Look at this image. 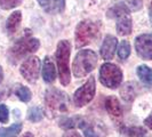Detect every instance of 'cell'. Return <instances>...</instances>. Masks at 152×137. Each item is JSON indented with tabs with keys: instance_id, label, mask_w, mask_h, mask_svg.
Returning a JSON list of instances; mask_svg holds the SVG:
<instances>
[{
	"instance_id": "1",
	"label": "cell",
	"mask_w": 152,
	"mask_h": 137,
	"mask_svg": "<svg viewBox=\"0 0 152 137\" xmlns=\"http://www.w3.org/2000/svg\"><path fill=\"white\" fill-rule=\"evenodd\" d=\"M70 53H71V44L68 40H61L57 44L55 56H56L60 81L63 86H68L71 80V71H70V65H69Z\"/></svg>"
},
{
	"instance_id": "2",
	"label": "cell",
	"mask_w": 152,
	"mask_h": 137,
	"mask_svg": "<svg viewBox=\"0 0 152 137\" xmlns=\"http://www.w3.org/2000/svg\"><path fill=\"white\" fill-rule=\"evenodd\" d=\"M109 18H115L117 25L115 29L120 36H128L133 30V23L130 17V10L127 5L125 4H117L111 7L107 13Z\"/></svg>"
},
{
	"instance_id": "3",
	"label": "cell",
	"mask_w": 152,
	"mask_h": 137,
	"mask_svg": "<svg viewBox=\"0 0 152 137\" xmlns=\"http://www.w3.org/2000/svg\"><path fill=\"white\" fill-rule=\"evenodd\" d=\"M97 64V55L91 49L80 50L72 64V72L76 78H84L89 74Z\"/></svg>"
},
{
	"instance_id": "4",
	"label": "cell",
	"mask_w": 152,
	"mask_h": 137,
	"mask_svg": "<svg viewBox=\"0 0 152 137\" xmlns=\"http://www.w3.org/2000/svg\"><path fill=\"white\" fill-rule=\"evenodd\" d=\"M39 47H40V41L38 39L30 37L22 38L16 41L8 50V58L13 64H15L18 61L23 60L24 57H26L29 54L38 50Z\"/></svg>"
},
{
	"instance_id": "5",
	"label": "cell",
	"mask_w": 152,
	"mask_h": 137,
	"mask_svg": "<svg viewBox=\"0 0 152 137\" xmlns=\"http://www.w3.org/2000/svg\"><path fill=\"white\" fill-rule=\"evenodd\" d=\"M45 103L48 111L53 114L65 113L69 110L68 95L57 88H49L46 91Z\"/></svg>"
},
{
	"instance_id": "6",
	"label": "cell",
	"mask_w": 152,
	"mask_h": 137,
	"mask_svg": "<svg viewBox=\"0 0 152 137\" xmlns=\"http://www.w3.org/2000/svg\"><path fill=\"white\" fill-rule=\"evenodd\" d=\"M99 22H93L89 20H86L80 22L76 28V46L78 48H81L84 46L88 45L94 39L99 36Z\"/></svg>"
},
{
	"instance_id": "7",
	"label": "cell",
	"mask_w": 152,
	"mask_h": 137,
	"mask_svg": "<svg viewBox=\"0 0 152 137\" xmlns=\"http://www.w3.org/2000/svg\"><path fill=\"white\" fill-rule=\"evenodd\" d=\"M99 80L105 87L114 89L122 81L121 70L112 63H104L99 68Z\"/></svg>"
},
{
	"instance_id": "8",
	"label": "cell",
	"mask_w": 152,
	"mask_h": 137,
	"mask_svg": "<svg viewBox=\"0 0 152 137\" xmlns=\"http://www.w3.org/2000/svg\"><path fill=\"white\" fill-rule=\"evenodd\" d=\"M96 91V85L94 77H91L73 95V103L77 107H83L91 103V99L95 96Z\"/></svg>"
},
{
	"instance_id": "9",
	"label": "cell",
	"mask_w": 152,
	"mask_h": 137,
	"mask_svg": "<svg viewBox=\"0 0 152 137\" xmlns=\"http://www.w3.org/2000/svg\"><path fill=\"white\" fill-rule=\"evenodd\" d=\"M79 127L84 131L85 137H107V130L103 122L95 119H83L79 122Z\"/></svg>"
},
{
	"instance_id": "10",
	"label": "cell",
	"mask_w": 152,
	"mask_h": 137,
	"mask_svg": "<svg viewBox=\"0 0 152 137\" xmlns=\"http://www.w3.org/2000/svg\"><path fill=\"white\" fill-rule=\"evenodd\" d=\"M20 71L26 81H29L31 84L36 82L38 80L39 72H40V60L36 56L26 58L21 65Z\"/></svg>"
},
{
	"instance_id": "11",
	"label": "cell",
	"mask_w": 152,
	"mask_h": 137,
	"mask_svg": "<svg viewBox=\"0 0 152 137\" xmlns=\"http://www.w3.org/2000/svg\"><path fill=\"white\" fill-rule=\"evenodd\" d=\"M135 49L141 58L152 61V33L138 36L135 39Z\"/></svg>"
},
{
	"instance_id": "12",
	"label": "cell",
	"mask_w": 152,
	"mask_h": 137,
	"mask_svg": "<svg viewBox=\"0 0 152 137\" xmlns=\"http://www.w3.org/2000/svg\"><path fill=\"white\" fill-rule=\"evenodd\" d=\"M118 45V40L113 36H107L101 46V56L103 60L110 61L113 58L114 52Z\"/></svg>"
},
{
	"instance_id": "13",
	"label": "cell",
	"mask_w": 152,
	"mask_h": 137,
	"mask_svg": "<svg viewBox=\"0 0 152 137\" xmlns=\"http://www.w3.org/2000/svg\"><path fill=\"white\" fill-rule=\"evenodd\" d=\"M48 14H60L65 8V0H37Z\"/></svg>"
},
{
	"instance_id": "14",
	"label": "cell",
	"mask_w": 152,
	"mask_h": 137,
	"mask_svg": "<svg viewBox=\"0 0 152 137\" xmlns=\"http://www.w3.org/2000/svg\"><path fill=\"white\" fill-rule=\"evenodd\" d=\"M104 105H105L107 113L110 114L112 118H115V119L121 118L122 115L121 105H120L119 101H118V98L115 96H109V97H107Z\"/></svg>"
},
{
	"instance_id": "15",
	"label": "cell",
	"mask_w": 152,
	"mask_h": 137,
	"mask_svg": "<svg viewBox=\"0 0 152 137\" xmlns=\"http://www.w3.org/2000/svg\"><path fill=\"white\" fill-rule=\"evenodd\" d=\"M56 78V68L49 56H46L42 66V79L47 84H52Z\"/></svg>"
},
{
	"instance_id": "16",
	"label": "cell",
	"mask_w": 152,
	"mask_h": 137,
	"mask_svg": "<svg viewBox=\"0 0 152 137\" xmlns=\"http://www.w3.org/2000/svg\"><path fill=\"white\" fill-rule=\"evenodd\" d=\"M21 21H22V13L20 10L10 14V16L7 20V23H6V30L9 34L15 33L16 30L20 26V24H21Z\"/></svg>"
},
{
	"instance_id": "17",
	"label": "cell",
	"mask_w": 152,
	"mask_h": 137,
	"mask_svg": "<svg viewBox=\"0 0 152 137\" xmlns=\"http://www.w3.org/2000/svg\"><path fill=\"white\" fill-rule=\"evenodd\" d=\"M140 80L146 86H152V68L146 65H140L136 70Z\"/></svg>"
},
{
	"instance_id": "18",
	"label": "cell",
	"mask_w": 152,
	"mask_h": 137,
	"mask_svg": "<svg viewBox=\"0 0 152 137\" xmlns=\"http://www.w3.org/2000/svg\"><path fill=\"white\" fill-rule=\"evenodd\" d=\"M22 130V123L16 122L8 128H0V137H17Z\"/></svg>"
},
{
	"instance_id": "19",
	"label": "cell",
	"mask_w": 152,
	"mask_h": 137,
	"mask_svg": "<svg viewBox=\"0 0 152 137\" xmlns=\"http://www.w3.org/2000/svg\"><path fill=\"white\" fill-rule=\"evenodd\" d=\"M121 133L129 137H144L146 130L142 127H124L121 129Z\"/></svg>"
},
{
	"instance_id": "20",
	"label": "cell",
	"mask_w": 152,
	"mask_h": 137,
	"mask_svg": "<svg viewBox=\"0 0 152 137\" xmlns=\"http://www.w3.org/2000/svg\"><path fill=\"white\" fill-rule=\"evenodd\" d=\"M120 95L122 96V98L125 99L126 102H130L135 98L136 94H135V88L133 87L132 84H126L124 85V87L120 90Z\"/></svg>"
},
{
	"instance_id": "21",
	"label": "cell",
	"mask_w": 152,
	"mask_h": 137,
	"mask_svg": "<svg viewBox=\"0 0 152 137\" xmlns=\"http://www.w3.org/2000/svg\"><path fill=\"white\" fill-rule=\"evenodd\" d=\"M44 118V111L38 106L31 107L28 112V119L32 122H39Z\"/></svg>"
},
{
	"instance_id": "22",
	"label": "cell",
	"mask_w": 152,
	"mask_h": 137,
	"mask_svg": "<svg viewBox=\"0 0 152 137\" xmlns=\"http://www.w3.org/2000/svg\"><path fill=\"white\" fill-rule=\"evenodd\" d=\"M129 55H130L129 42H128V41H126V40L120 41L119 47H118V56H119L121 60H127Z\"/></svg>"
},
{
	"instance_id": "23",
	"label": "cell",
	"mask_w": 152,
	"mask_h": 137,
	"mask_svg": "<svg viewBox=\"0 0 152 137\" xmlns=\"http://www.w3.org/2000/svg\"><path fill=\"white\" fill-rule=\"evenodd\" d=\"M16 96L18 97V98L21 99L22 102H29L32 97V94H31V91L29 88H26V87H24L22 85H20L17 88H16Z\"/></svg>"
},
{
	"instance_id": "24",
	"label": "cell",
	"mask_w": 152,
	"mask_h": 137,
	"mask_svg": "<svg viewBox=\"0 0 152 137\" xmlns=\"http://www.w3.org/2000/svg\"><path fill=\"white\" fill-rule=\"evenodd\" d=\"M81 120V118L79 117H73V118H63L60 120V126L64 129H71L76 126L77 123H79Z\"/></svg>"
},
{
	"instance_id": "25",
	"label": "cell",
	"mask_w": 152,
	"mask_h": 137,
	"mask_svg": "<svg viewBox=\"0 0 152 137\" xmlns=\"http://www.w3.org/2000/svg\"><path fill=\"white\" fill-rule=\"evenodd\" d=\"M22 0H0V7L4 9H12L21 4Z\"/></svg>"
},
{
	"instance_id": "26",
	"label": "cell",
	"mask_w": 152,
	"mask_h": 137,
	"mask_svg": "<svg viewBox=\"0 0 152 137\" xmlns=\"http://www.w3.org/2000/svg\"><path fill=\"white\" fill-rule=\"evenodd\" d=\"M9 118V112L8 109L5 104H0V122L1 123H6Z\"/></svg>"
},
{
	"instance_id": "27",
	"label": "cell",
	"mask_w": 152,
	"mask_h": 137,
	"mask_svg": "<svg viewBox=\"0 0 152 137\" xmlns=\"http://www.w3.org/2000/svg\"><path fill=\"white\" fill-rule=\"evenodd\" d=\"M63 137H81V135L79 133H77L76 130H69L63 135Z\"/></svg>"
},
{
	"instance_id": "28",
	"label": "cell",
	"mask_w": 152,
	"mask_h": 137,
	"mask_svg": "<svg viewBox=\"0 0 152 137\" xmlns=\"http://www.w3.org/2000/svg\"><path fill=\"white\" fill-rule=\"evenodd\" d=\"M144 125L148 128H150V129L152 130V112L149 114V117L144 120Z\"/></svg>"
},
{
	"instance_id": "29",
	"label": "cell",
	"mask_w": 152,
	"mask_h": 137,
	"mask_svg": "<svg viewBox=\"0 0 152 137\" xmlns=\"http://www.w3.org/2000/svg\"><path fill=\"white\" fill-rule=\"evenodd\" d=\"M2 79H4V71H2V68L0 66V84L2 82Z\"/></svg>"
},
{
	"instance_id": "30",
	"label": "cell",
	"mask_w": 152,
	"mask_h": 137,
	"mask_svg": "<svg viewBox=\"0 0 152 137\" xmlns=\"http://www.w3.org/2000/svg\"><path fill=\"white\" fill-rule=\"evenodd\" d=\"M21 137H33V135L31 134V133H25L23 136H21Z\"/></svg>"
},
{
	"instance_id": "31",
	"label": "cell",
	"mask_w": 152,
	"mask_h": 137,
	"mask_svg": "<svg viewBox=\"0 0 152 137\" xmlns=\"http://www.w3.org/2000/svg\"><path fill=\"white\" fill-rule=\"evenodd\" d=\"M149 17H150V22H151V24H152V9L149 10Z\"/></svg>"
},
{
	"instance_id": "32",
	"label": "cell",
	"mask_w": 152,
	"mask_h": 137,
	"mask_svg": "<svg viewBox=\"0 0 152 137\" xmlns=\"http://www.w3.org/2000/svg\"><path fill=\"white\" fill-rule=\"evenodd\" d=\"M150 9H152V1H151V7H150Z\"/></svg>"
}]
</instances>
